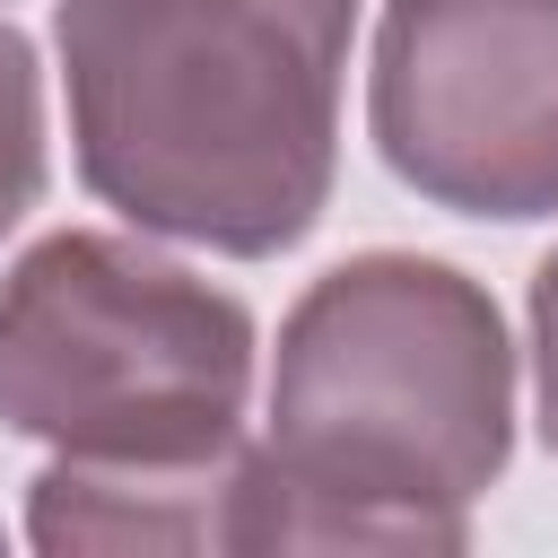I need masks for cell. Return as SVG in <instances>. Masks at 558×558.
Segmentation results:
<instances>
[{
  "mask_svg": "<svg viewBox=\"0 0 558 558\" xmlns=\"http://www.w3.org/2000/svg\"><path fill=\"white\" fill-rule=\"evenodd\" d=\"M357 0H61L78 183L140 235L270 262L340 166Z\"/></svg>",
  "mask_w": 558,
  "mask_h": 558,
  "instance_id": "cell-1",
  "label": "cell"
},
{
  "mask_svg": "<svg viewBox=\"0 0 558 558\" xmlns=\"http://www.w3.org/2000/svg\"><path fill=\"white\" fill-rule=\"evenodd\" d=\"M514 445V349L480 279L357 253L279 323L253 549H462Z\"/></svg>",
  "mask_w": 558,
  "mask_h": 558,
  "instance_id": "cell-2",
  "label": "cell"
},
{
  "mask_svg": "<svg viewBox=\"0 0 558 558\" xmlns=\"http://www.w3.org/2000/svg\"><path fill=\"white\" fill-rule=\"evenodd\" d=\"M253 314L183 262L61 227L0 279V418L87 462H192L235 445Z\"/></svg>",
  "mask_w": 558,
  "mask_h": 558,
  "instance_id": "cell-3",
  "label": "cell"
},
{
  "mask_svg": "<svg viewBox=\"0 0 558 558\" xmlns=\"http://www.w3.org/2000/svg\"><path fill=\"white\" fill-rule=\"evenodd\" d=\"M366 122L418 201L462 218H549L558 0H384Z\"/></svg>",
  "mask_w": 558,
  "mask_h": 558,
  "instance_id": "cell-4",
  "label": "cell"
},
{
  "mask_svg": "<svg viewBox=\"0 0 558 558\" xmlns=\"http://www.w3.org/2000/svg\"><path fill=\"white\" fill-rule=\"evenodd\" d=\"M262 453L235 436L192 462H87L52 453L26 497L35 549H253Z\"/></svg>",
  "mask_w": 558,
  "mask_h": 558,
  "instance_id": "cell-5",
  "label": "cell"
},
{
  "mask_svg": "<svg viewBox=\"0 0 558 558\" xmlns=\"http://www.w3.org/2000/svg\"><path fill=\"white\" fill-rule=\"evenodd\" d=\"M44 192V96H35V44L0 26V235Z\"/></svg>",
  "mask_w": 558,
  "mask_h": 558,
  "instance_id": "cell-6",
  "label": "cell"
},
{
  "mask_svg": "<svg viewBox=\"0 0 558 558\" xmlns=\"http://www.w3.org/2000/svg\"><path fill=\"white\" fill-rule=\"evenodd\" d=\"M532 384H541V445L558 453V253L532 279Z\"/></svg>",
  "mask_w": 558,
  "mask_h": 558,
  "instance_id": "cell-7",
  "label": "cell"
}]
</instances>
